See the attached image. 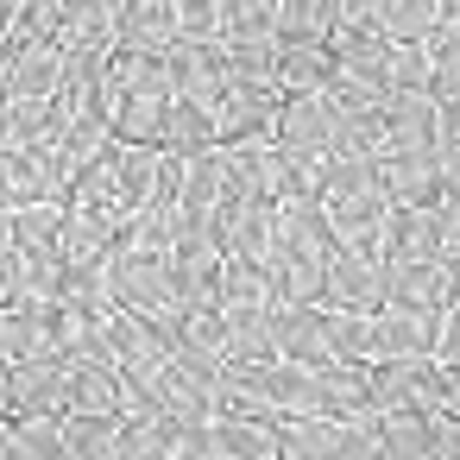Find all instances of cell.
Returning <instances> with one entry per match:
<instances>
[{
	"instance_id": "cell-1",
	"label": "cell",
	"mask_w": 460,
	"mask_h": 460,
	"mask_svg": "<svg viewBox=\"0 0 460 460\" xmlns=\"http://www.w3.org/2000/svg\"><path fill=\"white\" fill-rule=\"evenodd\" d=\"M278 102H284V89H278V83H240V76H227V83H221V95L208 102L215 139H271Z\"/></svg>"
},
{
	"instance_id": "cell-2",
	"label": "cell",
	"mask_w": 460,
	"mask_h": 460,
	"mask_svg": "<svg viewBox=\"0 0 460 460\" xmlns=\"http://www.w3.org/2000/svg\"><path fill=\"white\" fill-rule=\"evenodd\" d=\"M322 309H353V315L385 309V265H378V252L334 246L328 265H322Z\"/></svg>"
},
{
	"instance_id": "cell-3",
	"label": "cell",
	"mask_w": 460,
	"mask_h": 460,
	"mask_svg": "<svg viewBox=\"0 0 460 460\" xmlns=\"http://www.w3.org/2000/svg\"><path fill=\"white\" fill-rule=\"evenodd\" d=\"M0 83H7V95L51 102L58 83H64V45L58 39H13L7 58H0Z\"/></svg>"
},
{
	"instance_id": "cell-4",
	"label": "cell",
	"mask_w": 460,
	"mask_h": 460,
	"mask_svg": "<svg viewBox=\"0 0 460 460\" xmlns=\"http://www.w3.org/2000/svg\"><path fill=\"white\" fill-rule=\"evenodd\" d=\"M378 114H385L378 152H435V102H429L422 89H385ZM378 152H372V158H378Z\"/></svg>"
},
{
	"instance_id": "cell-5",
	"label": "cell",
	"mask_w": 460,
	"mask_h": 460,
	"mask_svg": "<svg viewBox=\"0 0 460 460\" xmlns=\"http://www.w3.org/2000/svg\"><path fill=\"white\" fill-rule=\"evenodd\" d=\"M64 359H20L7 372V397L0 410L7 416H64Z\"/></svg>"
},
{
	"instance_id": "cell-6",
	"label": "cell",
	"mask_w": 460,
	"mask_h": 460,
	"mask_svg": "<svg viewBox=\"0 0 460 460\" xmlns=\"http://www.w3.org/2000/svg\"><path fill=\"white\" fill-rule=\"evenodd\" d=\"M378 190L397 208H435L441 202V177H435V152H378Z\"/></svg>"
},
{
	"instance_id": "cell-7",
	"label": "cell",
	"mask_w": 460,
	"mask_h": 460,
	"mask_svg": "<svg viewBox=\"0 0 460 460\" xmlns=\"http://www.w3.org/2000/svg\"><path fill=\"white\" fill-rule=\"evenodd\" d=\"M271 353L290 366H328V341H322V303H271Z\"/></svg>"
},
{
	"instance_id": "cell-8",
	"label": "cell",
	"mask_w": 460,
	"mask_h": 460,
	"mask_svg": "<svg viewBox=\"0 0 460 460\" xmlns=\"http://www.w3.org/2000/svg\"><path fill=\"white\" fill-rule=\"evenodd\" d=\"M435 315L441 309H372V334H378V359H435Z\"/></svg>"
},
{
	"instance_id": "cell-9",
	"label": "cell",
	"mask_w": 460,
	"mask_h": 460,
	"mask_svg": "<svg viewBox=\"0 0 460 460\" xmlns=\"http://www.w3.org/2000/svg\"><path fill=\"white\" fill-rule=\"evenodd\" d=\"M435 359H372V366H359V378H366V410L372 416H385V410H416V391H422V372H429Z\"/></svg>"
},
{
	"instance_id": "cell-10",
	"label": "cell",
	"mask_w": 460,
	"mask_h": 460,
	"mask_svg": "<svg viewBox=\"0 0 460 460\" xmlns=\"http://www.w3.org/2000/svg\"><path fill=\"white\" fill-rule=\"evenodd\" d=\"M410 259H435V208H397L385 215L378 234V265H410Z\"/></svg>"
},
{
	"instance_id": "cell-11",
	"label": "cell",
	"mask_w": 460,
	"mask_h": 460,
	"mask_svg": "<svg viewBox=\"0 0 460 460\" xmlns=\"http://www.w3.org/2000/svg\"><path fill=\"white\" fill-rule=\"evenodd\" d=\"M385 303H397V309H441L447 303V265L441 259L385 265Z\"/></svg>"
},
{
	"instance_id": "cell-12",
	"label": "cell",
	"mask_w": 460,
	"mask_h": 460,
	"mask_svg": "<svg viewBox=\"0 0 460 460\" xmlns=\"http://www.w3.org/2000/svg\"><path fill=\"white\" fill-rule=\"evenodd\" d=\"M328 76H334V45L328 39H278V89L284 95L322 89Z\"/></svg>"
},
{
	"instance_id": "cell-13",
	"label": "cell",
	"mask_w": 460,
	"mask_h": 460,
	"mask_svg": "<svg viewBox=\"0 0 460 460\" xmlns=\"http://www.w3.org/2000/svg\"><path fill=\"white\" fill-rule=\"evenodd\" d=\"M271 441H278V460H334V416H271Z\"/></svg>"
},
{
	"instance_id": "cell-14",
	"label": "cell",
	"mask_w": 460,
	"mask_h": 460,
	"mask_svg": "<svg viewBox=\"0 0 460 460\" xmlns=\"http://www.w3.org/2000/svg\"><path fill=\"white\" fill-rule=\"evenodd\" d=\"M64 416H120V372L70 366L64 372Z\"/></svg>"
},
{
	"instance_id": "cell-15",
	"label": "cell",
	"mask_w": 460,
	"mask_h": 460,
	"mask_svg": "<svg viewBox=\"0 0 460 460\" xmlns=\"http://www.w3.org/2000/svg\"><path fill=\"white\" fill-rule=\"evenodd\" d=\"M158 146H164V152H177V158H202V152H215L221 139H215V120H208V108H196V102L171 95Z\"/></svg>"
},
{
	"instance_id": "cell-16",
	"label": "cell",
	"mask_w": 460,
	"mask_h": 460,
	"mask_svg": "<svg viewBox=\"0 0 460 460\" xmlns=\"http://www.w3.org/2000/svg\"><path fill=\"white\" fill-rule=\"evenodd\" d=\"M215 315H221V359H278L271 309H215Z\"/></svg>"
},
{
	"instance_id": "cell-17",
	"label": "cell",
	"mask_w": 460,
	"mask_h": 460,
	"mask_svg": "<svg viewBox=\"0 0 460 460\" xmlns=\"http://www.w3.org/2000/svg\"><path fill=\"white\" fill-rule=\"evenodd\" d=\"M322 341L341 366H372L378 359V334H372V315H353V309H322Z\"/></svg>"
},
{
	"instance_id": "cell-18",
	"label": "cell",
	"mask_w": 460,
	"mask_h": 460,
	"mask_svg": "<svg viewBox=\"0 0 460 460\" xmlns=\"http://www.w3.org/2000/svg\"><path fill=\"white\" fill-rule=\"evenodd\" d=\"M385 460H435V422L429 410H385L378 416Z\"/></svg>"
},
{
	"instance_id": "cell-19",
	"label": "cell",
	"mask_w": 460,
	"mask_h": 460,
	"mask_svg": "<svg viewBox=\"0 0 460 460\" xmlns=\"http://www.w3.org/2000/svg\"><path fill=\"white\" fill-rule=\"evenodd\" d=\"M215 454L221 460H278L271 416H215Z\"/></svg>"
},
{
	"instance_id": "cell-20",
	"label": "cell",
	"mask_w": 460,
	"mask_h": 460,
	"mask_svg": "<svg viewBox=\"0 0 460 460\" xmlns=\"http://www.w3.org/2000/svg\"><path fill=\"white\" fill-rule=\"evenodd\" d=\"M7 234H13V252H58L64 202H13L7 208Z\"/></svg>"
},
{
	"instance_id": "cell-21",
	"label": "cell",
	"mask_w": 460,
	"mask_h": 460,
	"mask_svg": "<svg viewBox=\"0 0 460 460\" xmlns=\"http://www.w3.org/2000/svg\"><path fill=\"white\" fill-rule=\"evenodd\" d=\"M64 460H120V416H58Z\"/></svg>"
},
{
	"instance_id": "cell-22",
	"label": "cell",
	"mask_w": 460,
	"mask_h": 460,
	"mask_svg": "<svg viewBox=\"0 0 460 460\" xmlns=\"http://www.w3.org/2000/svg\"><path fill=\"white\" fill-rule=\"evenodd\" d=\"M278 0H221V45H271Z\"/></svg>"
},
{
	"instance_id": "cell-23",
	"label": "cell",
	"mask_w": 460,
	"mask_h": 460,
	"mask_svg": "<svg viewBox=\"0 0 460 460\" xmlns=\"http://www.w3.org/2000/svg\"><path fill=\"white\" fill-rule=\"evenodd\" d=\"M422 51H429V83H422V95L441 108V102H460V32L454 26H435L429 39H422Z\"/></svg>"
},
{
	"instance_id": "cell-24",
	"label": "cell",
	"mask_w": 460,
	"mask_h": 460,
	"mask_svg": "<svg viewBox=\"0 0 460 460\" xmlns=\"http://www.w3.org/2000/svg\"><path fill=\"white\" fill-rule=\"evenodd\" d=\"M7 460H64L58 416H7Z\"/></svg>"
},
{
	"instance_id": "cell-25",
	"label": "cell",
	"mask_w": 460,
	"mask_h": 460,
	"mask_svg": "<svg viewBox=\"0 0 460 460\" xmlns=\"http://www.w3.org/2000/svg\"><path fill=\"white\" fill-rule=\"evenodd\" d=\"M435 26H441L435 0H385V7H378V32L397 39V45H422Z\"/></svg>"
},
{
	"instance_id": "cell-26",
	"label": "cell",
	"mask_w": 460,
	"mask_h": 460,
	"mask_svg": "<svg viewBox=\"0 0 460 460\" xmlns=\"http://www.w3.org/2000/svg\"><path fill=\"white\" fill-rule=\"evenodd\" d=\"M171 32L190 45H221V0H164Z\"/></svg>"
},
{
	"instance_id": "cell-27",
	"label": "cell",
	"mask_w": 460,
	"mask_h": 460,
	"mask_svg": "<svg viewBox=\"0 0 460 460\" xmlns=\"http://www.w3.org/2000/svg\"><path fill=\"white\" fill-rule=\"evenodd\" d=\"M334 13L328 0H278V39H328Z\"/></svg>"
},
{
	"instance_id": "cell-28",
	"label": "cell",
	"mask_w": 460,
	"mask_h": 460,
	"mask_svg": "<svg viewBox=\"0 0 460 460\" xmlns=\"http://www.w3.org/2000/svg\"><path fill=\"white\" fill-rule=\"evenodd\" d=\"M334 460H385L378 416H334Z\"/></svg>"
},
{
	"instance_id": "cell-29",
	"label": "cell",
	"mask_w": 460,
	"mask_h": 460,
	"mask_svg": "<svg viewBox=\"0 0 460 460\" xmlns=\"http://www.w3.org/2000/svg\"><path fill=\"white\" fill-rule=\"evenodd\" d=\"M416 410H441V416H460V366H429L422 372V391H416Z\"/></svg>"
},
{
	"instance_id": "cell-30",
	"label": "cell",
	"mask_w": 460,
	"mask_h": 460,
	"mask_svg": "<svg viewBox=\"0 0 460 460\" xmlns=\"http://www.w3.org/2000/svg\"><path fill=\"white\" fill-rule=\"evenodd\" d=\"M227 70L240 83H278V39L271 45H227Z\"/></svg>"
},
{
	"instance_id": "cell-31",
	"label": "cell",
	"mask_w": 460,
	"mask_h": 460,
	"mask_svg": "<svg viewBox=\"0 0 460 460\" xmlns=\"http://www.w3.org/2000/svg\"><path fill=\"white\" fill-rule=\"evenodd\" d=\"M422 83H429V51H422V45H397V39H391L385 89H422Z\"/></svg>"
},
{
	"instance_id": "cell-32",
	"label": "cell",
	"mask_w": 460,
	"mask_h": 460,
	"mask_svg": "<svg viewBox=\"0 0 460 460\" xmlns=\"http://www.w3.org/2000/svg\"><path fill=\"white\" fill-rule=\"evenodd\" d=\"M435 259L447 271L460 265V196H441L435 202Z\"/></svg>"
},
{
	"instance_id": "cell-33",
	"label": "cell",
	"mask_w": 460,
	"mask_h": 460,
	"mask_svg": "<svg viewBox=\"0 0 460 460\" xmlns=\"http://www.w3.org/2000/svg\"><path fill=\"white\" fill-rule=\"evenodd\" d=\"M435 359L460 366V303H441V315H435Z\"/></svg>"
},
{
	"instance_id": "cell-34",
	"label": "cell",
	"mask_w": 460,
	"mask_h": 460,
	"mask_svg": "<svg viewBox=\"0 0 460 460\" xmlns=\"http://www.w3.org/2000/svg\"><path fill=\"white\" fill-rule=\"evenodd\" d=\"M171 460H221V454H215V429L202 422V429L171 435Z\"/></svg>"
},
{
	"instance_id": "cell-35",
	"label": "cell",
	"mask_w": 460,
	"mask_h": 460,
	"mask_svg": "<svg viewBox=\"0 0 460 460\" xmlns=\"http://www.w3.org/2000/svg\"><path fill=\"white\" fill-rule=\"evenodd\" d=\"M378 7L385 0H328L334 26H378Z\"/></svg>"
},
{
	"instance_id": "cell-36",
	"label": "cell",
	"mask_w": 460,
	"mask_h": 460,
	"mask_svg": "<svg viewBox=\"0 0 460 460\" xmlns=\"http://www.w3.org/2000/svg\"><path fill=\"white\" fill-rule=\"evenodd\" d=\"M429 422H435V460H460V416L429 410Z\"/></svg>"
},
{
	"instance_id": "cell-37",
	"label": "cell",
	"mask_w": 460,
	"mask_h": 460,
	"mask_svg": "<svg viewBox=\"0 0 460 460\" xmlns=\"http://www.w3.org/2000/svg\"><path fill=\"white\" fill-rule=\"evenodd\" d=\"M435 13H441V26H454V32H460V0H435Z\"/></svg>"
},
{
	"instance_id": "cell-38",
	"label": "cell",
	"mask_w": 460,
	"mask_h": 460,
	"mask_svg": "<svg viewBox=\"0 0 460 460\" xmlns=\"http://www.w3.org/2000/svg\"><path fill=\"white\" fill-rule=\"evenodd\" d=\"M0 460H7V416H0Z\"/></svg>"
},
{
	"instance_id": "cell-39",
	"label": "cell",
	"mask_w": 460,
	"mask_h": 460,
	"mask_svg": "<svg viewBox=\"0 0 460 460\" xmlns=\"http://www.w3.org/2000/svg\"><path fill=\"white\" fill-rule=\"evenodd\" d=\"M120 7H133V0H120Z\"/></svg>"
}]
</instances>
